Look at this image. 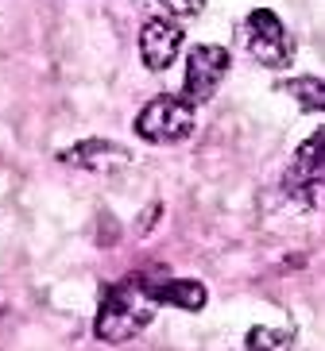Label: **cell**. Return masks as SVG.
I'll list each match as a JSON object with an SVG mask.
<instances>
[{
	"mask_svg": "<svg viewBox=\"0 0 325 351\" xmlns=\"http://www.w3.org/2000/svg\"><path fill=\"white\" fill-rule=\"evenodd\" d=\"M194 124H198L194 104H186L182 97H155L139 108L136 135L147 143H179L194 132Z\"/></svg>",
	"mask_w": 325,
	"mask_h": 351,
	"instance_id": "obj_2",
	"label": "cell"
},
{
	"mask_svg": "<svg viewBox=\"0 0 325 351\" xmlns=\"http://www.w3.org/2000/svg\"><path fill=\"white\" fill-rule=\"evenodd\" d=\"M167 16H179V20H190V16H201L205 12V0H159Z\"/></svg>",
	"mask_w": 325,
	"mask_h": 351,
	"instance_id": "obj_11",
	"label": "cell"
},
{
	"mask_svg": "<svg viewBox=\"0 0 325 351\" xmlns=\"http://www.w3.org/2000/svg\"><path fill=\"white\" fill-rule=\"evenodd\" d=\"M58 162L105 174V170H124V166H132V151H124V147L113 143V139H82V143L58 151Z\"/></svg>",
	"mask_w": 325,
	"mask_h": 351,
	"instance_id": "obj_7",
	"label": "cell"
},
{
	"mask_svg": "<svg viewBox=\"0 0 325 351\" xmlns=\"http://www.w3.org/2000/svg\"><path fill=\"white\" fill-rule=\"evenodd\" d=\"M182 27L175 20H147L139 27V58L151 73H163L170 70V62L179 58L182 51Z\"/></svg>",
	"mask_w": 325,
	"mask_h": 351,
	"instance_id": "obj_6",
	"label": "cell"
},
{
	"mask_svg": "<svg viewBox=\"0 0 325 351\" xmlns=\"http://www.w3.org/2000/svg\"><path fill=\"white\" fill-rule=\"evenodd\" d=\"M294 332L291 328H267V324H256L244 336V348L248 351H291Z\"/></svg>",
	"mask_w": 325,
	"mask_h": 351,
	"instance_id": "obj_10",
	"label": "cell"
},
{
	"mask_svg": "<svg viewBox=\"0 0 325 351\" xmlns=\"http://www.w3.org/2000/svg\"><path fill=\"white\" fill-rule=\"evenodd\" d=\"M232 54L217 43H198L186 58V77H182V101L186 104H205L229 77Z\"/></svg>",
	"mask_w": 325,
	"mask_h": 351,
	"instance_id": "obj_3",
	"label": "cell"
},
{
	"mask_svg": "<svg viewBox=\"0 0 325 351\" xmlns=\"http://www.w3.org/2000/svg\"><path fill=\"white\" fill-rule=\"evenodd\" d=\"M322 151H325V135L314 132L302 147H298V151H294L291 166H287V174H283V189L302 208H317V205H322V182H325Z\"/></svg>",
	"mask_w": 325,
	"mask_h": 351,
	"instance_id": "obj_4",
	"label": "cell"
},
{
	"mask_svg": "<svg viewBox=\"0 0 325 351\" xmlns=\"http://www.w3.org/2000/svg\"><path fill=\"white\" fill-rule=\"evenodd\" d=\"M279 89H283L287 97H294L302 112H322V108H325V85H322V77H291V82H283Z\"/></svg>",
	"mask_w": 325,
	"mask_h": 351,
	"instance_id": "obj_9",
	"label": "cell"
},
{
	"mask_svg": "<svg viewBox=\"0 0 325 351\" xmlns=\"http://www.w3.org/2000/svg\"><path fill=\"white\" fill-rule=\"evenodd\" d=\"M244 39H248V51L260 66L267 70H283L294 58V39L287 35L283 20L275 16L271 8H256L248 20H244Z\"/></svg>",
	"mask_w": 325,
	"mask_h": 351,
	"instance_id": "obj_5",
	"label": "cell"
},
{
	"mask_svg": "<svg viewBox=\"0 0 325 351\" xmlns=\"http://www.w3.org/2000/svg\"><path fill=\"white\" fill-rule=\"evenodd\" d=\"M151 317H155V305L144 298L139 282H120V286H109L101 298V309L93 317V336L101 343H124L136 332H144Z\"/></svg>",
	"mask_w": 325,
	"mask_h": 351,
	"instance_id": "obj_1",
	"label": "cell"
},
{
	"mask_svg": "<svg viewBox=\"0 0 325 351\" xmlns=\"http://www.w3.org/2000/svg\"><path fill=\"white\" fill-rule=\"evenodd\" d=\"M139 289L151 305H175V309H186V313H201L205 301H210V289L194 278H139Z\"/></svg>",
	"mask_w": 325,
	"mask_h": 351,
	"instance_id": "obj_8",
	"label": "cell"
}]
</instances>
